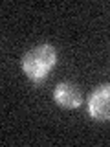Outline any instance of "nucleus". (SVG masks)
I'll use <instances>...</instances> for the list:
<instances>
[{
  "label": "nucleus",
  "instance_id": "nucleus-1",
  "mask_svg": "<svg viewBox=\"0 0 110 147\" xmlns=\"http://www.w3.org/2000/svg\"><path fill=\"white\" fill-rule=\"evenodd\" d=\"M57 59H59L57 50L52 44L42 42V44L33 46L31 50H28L20 61V66L28 79L33 81L35 85H40V83L48 79L50 72L57 64Z\"/></svg>",
  "mask_w": 110,
  "mask_h": 147
},
{
  "label": "nucleus",
  "instance_id": "nucleus-2",
  "mask_svg": "<svg viewBox=\"0 0 110 147\" xmlns=\"http://www.w3.org/2000/svg\"><path fill=\"white\" fill-rule=\"evenodd\" d=\"M86 110L95 121H110V83L95 86L86 99Z\"/></svg>",
  "mask_w": 110,
  "mask_h": 147
},
{
  "label": "nucleus",
  "instance_id": "nucleus-3",
  "mask_svg": "<svg viewBox=\"0 0 110 147\" xmlns=\"http://www.w3.org/2000/svg\"><path fill=\"white\" fill-rule=\"evenodd\" d=\"M53 101H55L57 107L66 109V110L79 109L81 103H82L81 88L72 81H61L53 88Z\"/></svg>",
  "mask_w": 110,
  "mask_h": 147
}]
</instances>
